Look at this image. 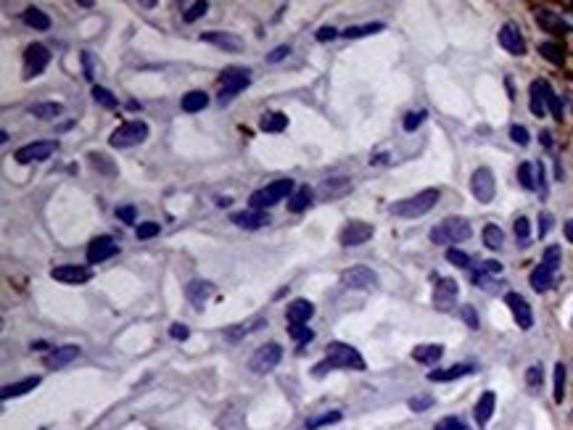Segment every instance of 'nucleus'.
Listing matches in <instances>:
<instances>
[{"label": "nucleus", "mask_w": 573, "mask_h": 430, "mask_svg": "<svg viewBox=\"0 0 573 430\" xmlns=\"http://www.w3.org/2000/svg\"><path fill=\"white\" fill-rule=\"evenodd\" d=\"M547 85L545 79H536V82H531V111L533 117H545L547 111Z\"/></svg>", "instance_id": "27"}, {"label": "nucleus", "mask_w": 573, "mask_h": 430, "mask_svg": "<svg viewBox=\"0 0 573 430\" xmlns=\"http://www.w3.org/2000/svg\"><path fill=\"white\" fill-rule=\"evenodd\" d=\"M29 114L38 119H58L64 114V106L56 104V101H51V104H35L29 108Z\"/></svg>", "instance_id": "33"}, {"label": "nucleus", "mask_w": 573, "mask_h": 430, "mask_svg": "<svg viewBox=\"0 0 573 430\" xmlns=\"http://www.w3.org/2000/svg\"><path fill=\"white\" fill-rule=\"evenodd\" d=\"M117 251H119V246H117L108 235H101V238H93V240H90V246H88V261H90V264H101V261L117 256Z\"/></svg>", "instance_id": "15"}, {"label": "nucleus", "mask_w": 573, "mask_h": 430, "mask_svg": "<svg viewBox=\"0 0 573 430\" xmlns=\"http://www.w3.org/2000/svg\"><path fill=\"white\" fill-rule=\"evenodd\" d=\"M483 243H486V248H492V251H499L502 243H505V233H502L497 224H486V227H483Z\"/></svg>", "instance_id": "36"}, {"label": "nucleus", "mask_w": 573, "mask_h": 430, "mask_svg": "<svg viewBox=\"0 0 573 430\" xmlns=\"http://www.w3.org/2000/svg\"><path fill=\"white\" fill-rule=\"evenodd\" d=\"M206 106H209V95L204 90H190L188 95H183V111H188V114L204 111Z\"/></svg>", "instance_id": "30"}, {"label": "nucleus", "mask_w": 573, "mask_h": 430, "mask_svg": "<svg viewBox=\"0 0 573 430\" xmlns=\"http://www.w3.org/2000/svg\"><path fill=\"white\" fill-rule=\"evenodd\" d=\"M344 417L338 409H333V412H328V415H322V417H315V420H307V430H317L322 428V425H333V422H338V420Z\"/></svg>", "instance_id": "39"}, {"label": "nucleus", "mask_w": 573, "mask_h": 430, "mask_svg": "<svg viewBox=\"0 0 573 430\" xmlns=\"http://www.w3.org/2000/svg\"><path fill=\"white\" fill-rule=\"evenodd\" d=\"M539 53L545 56L547 61H552L555 66H560L563 61H565V56H563V48H560L558 42H542V45H539Z\"/></svg>", "instance_id": "37"}, {"label": "nucleus", "mask_w": 573, "mask_h": 430, "mask_svg": "<svg viewBox=\"0 0 573 430\" xmlns=\"http://www.w3.org/2000/svg\"><path fill=\"white\" fill-rule=\"evenodd\" d=\"M291 193H294V180H275V183H269L267 188H262V190L251 193V209L265 211L269 209V206L280 204L283 198L291 196Z\"/></svg>", "instance_id": "4"}, {"label": "nucleus", "mask_w": 573, "mask_h": 430, "mask_svg": "<svg viewBox=\"0 0 573 430\" xmlns=\"http://www.w3.org/2000/svg\"><path fill=\"white\" fill-rule=\"evenodd\" d=\"M280 359H283V349H280L278 343H265V346H259L256 354L251 356L249 370H251L254 375H265V372H269V370H275V367L280 365Z\"/></svg>", "instance_id": "7"}, {"label": "nucleus", "mask_w": 573, "mask_h": 430, "mask_svg": "<svg viewBox=\"0 0 573 430\" xmlns=\"http://www.w3.org/2000/svg\"><path fill=\"white\" fill-rule=\"evenodd\" d=\"M518 183L526 188V190H536V177H533V167L526 161L518 167Z\"/></svg>", "instance_id": "38"}, {"label": "nucleus", "mask_w": 573, "mask_h": 430, "mask_svg": "<svg viewBox=\"0 0 573 430\" xmlns=\"http://www.w3.org/2000/svg\"><path fill=\"white\" fill-rule=\"evenodd\" d=\"M58 143L56 140H38V143H27L16 151V161L19 164H32V161H45L56 154Z\"/></svg>", "instance_id": "8"}, {"label": "nucleus", "mask_w": 573, "mask_h": 430, "mask_svg": "<svg viewBox=\"0 0 573 430\" xmlns=\"http://www.w3.org/2000/svg\"><path fill=\"white\" fill-rule=\"evenodd\" d=\"M93 98H95V104H101L103 108H117V104H119V101H117V98H114L106 88H98V85L93 88Z\"/></svg>", "instance_id": "40"}, {"label": "nucleus", "mask_w": 573, "mask_h": 430, "mask_svg": "<svg viewBox=\"0 0 573 430\" xmlns=\"http://www.w3.org/2000/svg\"><path fill=\"white\" fill-rule=\"evenodd\" d=\"M230 222H233L235 227H243V230H259V227H265L267 222H269V214H265V211H256V209L235 211V214L230 217Z\"/></svg>", "instance_id": "18"}, {"label": "nucleus", "mask_w": 573, "mask_h": 430, "mask_svg": "<svg viewBox=\"0 0 573 430\" xmlns=\"http://www.w3.org/2000/svg\"><path fill=\"white\" fill-rule=\"evenodd\" d=\"M328 370H357V372H362L365 370V359H362V354L354 346H347V343L335 340V343H328V354H325V359L320 365L315 367V375L320 378Z\"/></svg>", "instance_id": "1"}, {"label": "nucleus", "mask_w": 573, "mask_h": 430, "mask_svg": "<svg viewBox=\"0 0 573 430\" xmlns=\"http://www.w3.org/2000/svg\"><path fill=\"white\" fill-rule=\"evenodd\" d=\"M315 314V306H312V301L307 299H296L288 304V312H285V317H288V322L291 325H304V322H309V317Z\"/></svg>", "instance_id": "19"}, {"label": "nucleus", "mask_w": 573, "mask_h": 430, "mask_svg": "<svg viewBox=\"0 0 573 430\" xmlns=\"http://www.w3.org/2000/svg\"><path fill=\"white\" fill-rule=\"evenodd\" d=\"M48 64H51V53H48V48L40 45V42H32L27 51H24V72H27V77L42 74Z\"/></svg>", "instance_id": "11"}, {"label": "nucleus", "mask_w": 573, "mask_h": 430, "mask_svg": "<svg viewBox=\"0 0 573 430\" xmlns=\"http://www.w3.org/2000/svg\"><path fill=\"white\" fill-rule=\"evenodd\" d=\"M148 138V124L146 122H124L119 124L117 130L111 132L108 143L114 148H133V145H140Z\"/></svg>", "instance_id": "5"}, {"label": "nucleus", "mask_w": 573, "mask_h": 430, "mask_svg": "<svg viewBox=\"0 0 573 430\" xmlns=\"http://www.w3.org/2000/svg\"><path fill=\"white\" fill-rule=\"evenodd\" d=\"M457 293H460V288H457L452 277H441L436 288H433V306L439 312H449L454 306V301H457Z\"/></svg>", "instance_id": "12"}, {"label": "nucleus", "mask_w": 573, "mask_h": 430, "mask_svg": "<svg viewBox=\"0 0 573 430\" xmlns=\"http://www.w3.org/2000/svg\"><path fill=\"white\" fill-rule=\"evenodd\" d=\"M249 74H251L249 69H238V66H230V69L222 72V77H219V88H222V90H219V98H222V104L230 101V98H235L240 90L249 88V82H251Z\"/></svg>", "instance_id": "6"}, {"label": "nucleus", "mask_w": 573, "mask_h": 430, "mask_svg": "<svg viewBox=\"0 0 573 430\" xmlns=\"http://www.w3.org/2000/svg\"><path fill=\"white\" fill-rule=\"evenodd\" d=\"M447 261L454 264V267H460V270H467V267H470V256H467L465 251H460V248H449V251H447Z\"/></svg>", "instance_id": "41"}, {"label": "nucleus", "mask_w": 573, "mask_h": 430, "mask_svg": "<svg viewBox=\"0 0 573 430\" xmlns=\"http://www.w3.org/2000/svg\"><path fill=\"white\" fill-rule=\"evenodd\" d=\"M333 38H335L333 26H322V29H317V40H320V42H328V40H333Z\"/></svg>", "instance_id": "61"}, {"label": "nucleus", "mask_w": 573, "mask_h": 430, "mask_svg": "<svg viewBox=\"0 0 573 430\" xmlns=\"http://www.w3.org/2000/svg\"><path fill=\"white\" fill-rule=\"evenodd\" d=\"M426 117H428L426 111H410V114L404 117V122H401V127H404L407 132H415L423 122H426Z\"/></svg>", "instance_id": "45"}, {"label": "nucleus", "mask_w": 573, "mask_h": 430, "mask_svg": "<svg viewBox=\"0 0 573 430\" xmlns=\"http://www.w3.org/2000/svg\"><path fill=\"white\" fill-rule=\"evenodd\" d=\"M436 204H439V190L428 188V190H420L417 196L404 198L399 204H394V206H391V214H394V217H401V220H417V217L428 214Z\"/></svg>", "instance_id": "2"}, {"label": "nucleus", "mask_w": 573, "mask_h": 430, "mask_svg": "<svg viewBox=\"0 0 573 430\" xmlns=\"http://www.w3.org/2000/svg\"><path fill=\"white\" fill-rule=\"evenodd\" d=\"M341 283L347 288H354V290H367V288L378 286V274L370 267H351L341 274Z\"/></svg>", "instance_id": "13"}, {"label": "nucleus", "mask_w": 573, "mask_h": 430, "mask_svg": "<svg viewBox=\"0 0 573 430\" xmlns=\"http://www.w3.org/2000/svg\"><path fill=\"white\" fill-rule=\"evenodd\" d=\"M441 356H444V346L439 343H423L413 352V359L420 365H436Z\"/></svg>", "instance_id": "26"}, {"label": "nucleus", "mask_w": 573, "mask_h": 430, "mask_svg": "<svg viewBox=\"0 0 573 430\" xmlns=\"http://www.w3.org/2000/svg\"><path fill=\"white\" fill-rule=\"evenodd\" d=\"M552 283H555V272L549 270V267H545V264H539L536 270L531 272V288L533 290H547V288H552Z\"/></svg>", "instance_id": "31"}, {"label": "nucleus", "mask_w": 573, "mask_h": 430, "mask_svg": "<svg viewBox=\"0 0 573 430\" xmlns=\"http://www.w3.org/2000/svg\"><path fill=\"white\" fill-rule=\"evenodd\" d=\"M542 264H545V267H549L552 272H558V267H560V246H549V248H547Z\"/></svg>", "instance_id": "49"}, {"label": "nucleus", "mask_w": 573, "mask_h": 430, "mask_svg": "<svg viewBox=\"0 0 573 430\" xmlns=\"http://www.w3.org/2000/svg\"><path fill=\"white\" fill-rule=\"evenodd\" d=\"M90 164H93L98 172H106V174H117V167L108 161L106 154H90Z\"/></svg>", "instance_id": "43"}, {"label": "nucleus", "mask_w": 573, "mask_h": 430, "mask_svg": "<svg viewBox=\"0 0 573 430\" xmlns=\"http://www.w3.org/2000/svg\"><path fill=\"white\" fill-rule=\"evenodd\" d=\"M431 406H433V396H413L410 399V409L413 412H426Z\"/></svg>", "instance_id": "51"}, {"label": "nucleus", "mask_w": 573, "mask_h": 430, "mask_svg": "<svg viewBox=\"0 0 573 430\" xmlns=\"http://www.w3.org/2000/svg\"><path fill=\"white\" fill-rule=\"evenodd\" d=\"M288 333H291V338H294L296 343H309V340L315 338V333L304 325H291L288 327Z\"/></svg>", "instance_id": "48"}, {"label": "nucleus", "mask_w": 573, "mask_h": 430, "mask_svg": "<svg viewBox=\"0 0 573 430\" xmlns=\"http://www.w3.org/2000/svg\"><path fill=\"white\" fill-rule=\"evenodd\" d=\"M494 404H497V396H494V391H483L481 393V399L476 402V409H473V415H476V422H479L481 428L492 420L494 415Z\"/></svg>", "instance_id": "23"}, {"label": "nucleus", "mask_w": 573, "mask_h": 430, "mask_svg": "<svg viewBox=\"0 0 573 430\" xmlns=\"http://www.w3.org/2000/svg\"><path fill=\"white\" fill-rule=\"evenodd\" d=\"M460 317L465 320L470 330H479V317H476V309H473V306H463V309H460Z\"/></svg>", "instance_id": "55"}, {"label": "nucleus", "mask_w": 573, "mask_h": 430, "mask_svg": "<svg viewBox=\"0 0 573 430\" xmlns=\"http://www.w3.org/2000/svg\"><path fill=\"white\" fill-rule=\"evenodd\" d=\"M436 430H467V425L460 417H444L436 422Z\"/></svg>", "instance_id": "53"}, {"label": "nucleus", "mask_w": 573, "mask_h": 430, "mask_svg": "<svg viewBox=\"0 0 573 430\" xmlns=\"http://www.w3.org/2000/svg\"><path fill=\"white\" fill-rule=\"evenodd\" d=\"M117 217H119L122 222H127V224H133L135 222V206H122V209H117Z\"/></svg>", "instance_id": "59"}, {"label": "nucleus", "mask_w": 573, "mask_h": 430, "mask_svg": "<svg viewBox=\"0 0 573 430\" xmlns=\"http://www.w3.org/2000/svg\"><path fill=\"white\" fill-rule=\"evenodd\" d=\"M309 204H312V190H309V188H299L294 196H291V201H288V211H291V214H301Z\"/></svg>", "instance_id": "34"}, {"label": "nucleus", "mask_w": 573, "mask_h": 430, "mask_svg": "<svg viewBox=\"0 0 573 430\" xmlns=\"http://www.w3.org/2000/svg\"><path fill=\"white\" fill-rule=\"evenodd\" d=\"M161 224L159 222H143L140 227H138V238L140 240H146V238H153V235H159Z\"/></svg>", "instance_id": "52"}, {"label": "nucleus", "mask_w": 573, "mask_h": 430, "mask_svg": "<svg viewBox=\"0 0 573 430\" xmlns=\"http://www.w3.org/2000/svg\"><path fill=\"white\" fill-rule=\"evenodd\" d=\"M470 190H473V196L479 198L481 204H489V201H494V193H497V183H494V174H492V169H489V167H481V169L473 172Z\"/></svg>", "instance_id": "9"}, {"label": "nucleus", "mask_w": 573, "mask_h": 430, "mask_svg": "<svg viewBox=\"0 0 573 430\" xmlns=\"http://www.w3.org/2000/svg\"><path fill=\"white\" fill-rule=\"evenodd\" d=\"M262 130L265 132H283L285 127H288V117L283 114V111H269V114H265L262 117Z\"/></svg>", "instance_id": "32"}, {"label": "nucleus", "mask_w": 573, "mask_h": 430, "mask_svg": "<svg viewBox=\"0 0 573 430\" xmlns=\"http://www.w3.org/2000/svg\"><path fill=\"white\" fill-rule=\"evenodd\" d=\"M515 235H518L520 246H529V238H531V222L526 217H518L515 220Z\"/></svg>", "instance_id": "46"}, {"label": "nucleus", "mask_w": 573, "mask_h": 430, "mask_svg": "<svg viewBox=\"0 0 573 430\" xmlns=\"http://www.w3.org/2000/svg\"><path fill=\"white\" fill-rule=\"evenodd\" d=\"M169 336H172L174 340H185L188 336H190V330H188L183 322H174V325L169 327Z\"/></svg>", "instance_id": "58"}, {"label": "nucleus", "mask_w": 573, "mask_h": 430, "mask_svg": "<svg viewBox=\"0 0 573 430\" xmlns=\"http://www.w3.org/2000/svg\"><path fill=\"white\" fill-rule=\"evenodd\" d=\"M473 370H476L473 365H452V367H447V370H433V372H428V380H431V383H449V380L465 378V375H470Z\"/></svg>", "instance_id": "20"}, {"label": "nucleus", "mask_w": 573, "mask_h": 430, "mask_svg": "<svg viewBox=\"0 0 573 430\" xmlns=\"http://www.w3.org/2000/svg\"><path fill=\"white\" fill-rule=\"evenodd\" d=\"M467 238H470V224H467V220H460V217H449V220H444L441 224H436V227L431 230V240H433L436 246L463 243Z\"/></svg>", "instance_id": "3"}, {"label": "nucleus", "mask_w": 573, "mask_h": 430, "mask_svg": "<svg viewBox=\"0 0 573 430\" xmlns=\"http://www.w3.org/2000/svg\"><path fill=\"white\" fill-rule=\"evenodd\" d=\"M542 143H545L547 148L552 145V135H549V132H542Z\"/></svg>", "instance_id": "63"}, {"label": "nucleus", "mask_w": 573, "mask_h": 430, "mask_svg": "<svg viewBox=\"0 0 573 430\" xmlns=\"http://www.w3.org/2000/svg\"><path fill=\"white\" fill-rule=\"evenodd\" d=\"M204 42H212L217 48H225V51H240L243 48V40L235 35H227V32H204L201 35Z\"/></svg>", "instance_id": "24"}, {"label": "nucleus", "mask_w": 573, "mask_h": 430, "mask_svg": "<svg viewBox=\"0 0 573 430\" xmlns=\"http://www.w3.org/2000/svg\"><path fill=\"white\" fill-rule=\"evenodd\" d=\"M206 11H209V3H206V0H199V3H193V6H190L185 13H183V19H185L188 24H193V22H196V19H201V16H204Z\"/></svg>", "instance_id": "44"}, {"label": "nucleus", "mask_w": 573, "mask_h": 430, "mask_svg": "<svg viewBox=\"0 0 573 430\" xmlns=\"http://www.w3.org/2000/svg\"><path fill=\"white\" fill-rule=\"evenodd\" d=\"M288 53H291V48H288V45H278L275 51L267 56V61H269V64H278V61H283V58H285Z\"/></svg>", "instance_id": "57"}, {"label": "nucleus", "mask_w": 573, "mask_h": 430, "mask_svg": "<svg viewBox=\"0 0 573 430\" xmlns=\"http://www.w3.org/2000/svg\"><path fill=\"white\" fill-rule=\"evenodd\" d=\"M373 224H367V222H349L347 227L338 233V240H341V246L347 248H354V246H362V243H367L370 238H373Z\"/></svg>", "instance_id": "10"}, {"label": "nucleus", "mask_w": 573, "mask_h": 430, "mask_svg": "<svg viewBox=\"0 0 573 430\" xmlns=\"http://www.w3.org/2000/svg\"><path fill=\"white\" fill-rule=\"evenodd\" d=\"M481 270H483V272L486 274H499L502 272V264H499V261H483V264H481Z\"/></svg>", "instance_id": "60"}, {"label": "nucleus", "mask_w": 573, "mask_h": 430, "mask_svg": "<svg viewBox=\"0 0 573 430\" xmlns=\"http://www.w3.org/2000/svg\"><path fill=\"white\" fill-rule=\"evenodd\" d=\"M526 383H529V388H542V383H545V370L539 365H533V367H529L526 370Z\"/></svg>", "instance_id": "42"}, {"label": "nucleus", "mask_w": 573, "mask_h": 430, "mask_svg": "<svg viewBox=\"0 0 573 430\" xmlns=\"http://www.w3.org/2000/svg\"><path fill=\"white\" fill-rule=\"evenodd\" d=\"M563 396H565V365H558L555 367V402H563Z\"/></svg>", "instance_id": "47"}, {"label": "nucleus", "mask_w": 573, "mask_h": 430, "mask_svg": "<svg viewBox=\"0 0 573 430\" xmlns=\"http://www.w3.org/2000/svg\"><path fill=\"white\" fill-rule=\"evenodd\" d=\"M547 106H549L552 117H555V119H563V104H560L558 95L552 92V88H547Z\"/></svg>", "instance_id": "50"}, {"label": "nucleus", "mask_w": 573, "mask_h": 430, "mask_svg": "<svg viewBox=\"0 0 573 430\" xmlns=\"http://www.w3.org/2000/svg\"><path fill=\"white\" fill-rule=\"evenodd\" d=\"M505 304L510 306V312H513V317H515V322H518L520 330H531L533 312H531V306H529V301L523 299L520 293H507Z\"/></svg>", "instance_id": "14"}, {"label": "nucleus", "mask_w": 573, "mask_h": 430, "mask_svg": "<svg viewBox=\"0 0 573 430\" xmlns=\"http://www.w3.org/2000/svg\"><path fill=\"white\" fill-rule=\"evenodd\" d=\"M510 138H513V143H518V145H529V130L526 127H520V124H513L510 127Z\"/></svg>", "instance_id": "54"}, {"label": "nucleus", "mask_w": 573, "mask_h": 430, "mask_svg": "<svg viewBox=\"0 0 573 430\" xmlns=\"http://www.w3.org/2000/svg\"><path fill=\"white\" fill-rule=\"evenodd\" d=\"M51 277L58 280V283H67V286H77V283H88L90 280V270L77 267V264H61V267L51 270Z\"/></svg>", "instance_id": "17"}, {"label": "nucleus", "mask_w": 573, "mask_h": 430, "mask_svg": "<svg viewBox=\"0 0 573 430\" xmlns=\"http://www.w3.org/2000/svg\"><path fill=\"white\" fill-rule=\"evenodd\" d=\"M22 19H24V24L38 29V32H48V29H51V16L45 11H40V8H35V6H29L27 11L22 13Z\"/></svg>", "instance_id": "29"}, {"label": "nucleus", "mask_w": 573, "mask_h": 430, "mask_svg": "<svg viewBox=\"0 0 573 430\" xmlns=\"http://www.w3.org/2000/svg\"><path fill=\"white\" fill-rule=\"evenodd\" d=\"M386 24L375 22V24H362V26H349L344 29V38L347 40H357V38H367V35H375V32H383Z\"/></svg>", "instance_id": "35"}, {"label": "nucleus", "mask_w": 573, "mask_h": 430, "mask_svg": "<svg viewBox=\"0 0 573 430\" xmlns=\"http://www.w3.org/2000/svg\"><path fill=\"white\" fill-rule=\"evenodd\" d=\"M77 356H80V346H61V349H56V352H51L48 356H45V367L58 370V367L74 362Z\"/></svg>", "instance_id": "25"}, {"label": "nucleus", "mask_w": 573, "mask_h": 430, "mask_svg": "<svg viewBox=\"0 0 573 430\" xmlns=\"http://www.w3.org/2000/svg\"><path fill=\"white\" fill-rule=\"evenodd\" d=\"M185 296L196 309H204L206 299L212 296V283H206V280H193V283H188Z\"/></svg>", "instance_id": "22"}, {"label": "nucleus", "mask_w": 573, "mask_h": 430, "mask_svg": "<svg viewBox=\"0 0 573 430\" xmlns=\"http://www.w3.org/2000/svg\"><path fill=\"white\" fill-rule=\"evenodd\" d=\"M565 238H568V240L573 243V220H571V222H565Z\"/></svg>", "instance_id": "62"}, {"label": "nucleus", "mask_w": 573, "mask_h": 430, "mask_svg": "<svg viewBox=\"0 0 573 430\" xmlns=\"http://www.w3.org/2000/svg\"><path fill=\"white\" fill-rule=\"evenodd\" d=\"M40 386V378L35 375V378H24L19 380V383H11V386H3V391H0V396L8 402V399H14V396H24L27 391H35Z\"/></svg>", "instance_id": "28"}, {"label": "nucleus", "mask_w": 573, "mask_h": 430, "mask_svg": "<svg viewBox=\"0 0 573 430\" xmlns=\"http://www.w3.org/2000/svg\"><path fill=\"white\" fill-rule=\"evenodd\" d=\"M549 230H552V214L542 211V214H539V238H545Z\"/></svg>", "instance_id": "56"}, {"label": "nucleus", "mask_w": 573, "mask_h": 430, "mask_svg": "<svg viewBox=\"0 0 573 430\" xmlns=\"http://www.w3.org/2000/svg\"><path fill=\"white\" fill-rule=\"evenodd\" d=\"M499 45H502L507 53H513V56H523V53H526V40H523L518 26L510 24V22L499 29Z\"/></svg>", "instance_id": "16"}, {"label": "nucleus", "mask_w": 573, "mask_h": 430, "mask_svg": "<svg viewBox=\"0 0 573 430\" xmlns=\"http://www.w3.org/2000/svg\"><path fill=\"white\" fill-rule=\"evenodd\" d=\"M536 22L542 24V29L552 32V35H565V32H573L571 24H565L555 11H536Z\"/></svg>", "instance_id": "21"}]
</instances>
